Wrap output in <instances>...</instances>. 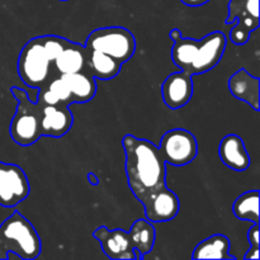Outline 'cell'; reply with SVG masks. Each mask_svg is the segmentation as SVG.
Segmentation results:
<instances>
[{
    "mask_svg": "<svg viewBox=\"0 0 260 260\" xmlns=\"http://www.w3.org/2000/svg\"><path fill=\"white\" fill-rule=\"evenodd\" d=\"M129 239L134 245L135 254H136L137 259H142L146 254L151 253L152 248L155 244V228L150 221L146 218H140L134 222L128 231Z\"/></svg>",
    "mask_w": 260,
    "mask_h": 260,
    "instance_id": "obj_18",
    "label": "cell"
},
{
    "mask_svg": "<svg viewBox=\"0 0 260 260\" xmlns=\"http://www.w3.org/2000/svg\"><path fill=\"white\" fill-rule=\"evenodd\" d=\"M259 192L249 190L236 198L233 206V212L241 221H250L259 223Z\"/></svg>",
    "mask_w": 260,
    "mask_h": 260,
    "instance_id": "obj_21",
    "label": "cell"
},
{
    "mask_svg": "<svg viewBox=\"0 0 260 260\" xmlns=\"http://www.w3.org/2000/svg\"><path fill=\"white\" fill-rule=\"evenodd\" d=\"M74 123V116L69 107L46 106L41 112L42 136L61 137L68 134Z\"/></svg>",
    "mask_w": 260,
    "mask_h": 260,
    "instance_id": "obj_12",
    "label": "cell"
},
{
    "mask_svg": "<svg viewBox=\"0 0 260 260\" xmlns=\"http://www.w3.org/2000/svg\"><path fill=\"white\" fill-rule=\"evenodd\" d=\"M93 236L101 244L102 250L108 258L113 260L137 259L128 231L122 229L109 230L106 226H101L94 230Z\"/></svg>",
    "mask_w": 260,
    "mask_h": 260,
    "instance_id": "obj_10",
    "label": "cell"
},
{
    "mask_svg": "<svg viewBox=\"0 0 260 260\" xmlns=\"http://www.w3.org/2000/svg\"><path fill=\"white\" fill-rule=\"evenodd\" d=\"M170 37L174 41V46L172 50L173 62L180 70L188 71L197 56L200 41L193 40V38H184L182 32L177 28L170 30Z\"/></svg>",
    "mask_w": 260,
    "mask_h": 260,
    "instance_id": "obj_17",
    "label": "cell"
},
{
    "mask_svg": "<svg viewBox=\"0 0 260 260\" xmlns=\"http://www.w3.org/2000/svg\"><path fill=\"white\" fill-rule=\"evenodd\" d=\"M122 146L126 156L127 182L136 200L141 201L149 193L167 185V162L156 145L126 135L122 139Z\"/></svg>",
    "mask_w": 260,
    "mask_h": 260,
    "instance_id": "obj_1",
    "label": "cell"
},
{
    "mask_svg": "<svg viewBox=\"0 0 260 260\" xmlns=\"http://www.w3.org/2000/svg\"><path fill=\"white\" fill-rule=\"evenodd\" d=\"M122 63L107 53L96 50L85 48V70L91 74L94 79L111 80L121 71Z\"/></svg>",
    "mask_w": 260,
    "mask_h": 260,
    "instance_id": "obj_15",
    "label": "cell"
},
{
    "mask_svg": "<svg viewBox=\"0 0 260 260\" xmlns=\"http://www.w3.org/2000/svg\"><path fill=\"white\" fill-rule=\"evenodd\" d=\"M50 63L43 50L41 37H35L23 46L18 57V74L23 84L32 89H40L50 79Z\"/></svg>",
    "mask_w": 260,
    "mask_h": 260,
    "instance_id": "obj_5",
    "label": "cell"
},
{
    "mask_svg": "<svg viewBox=\"0 0 260 260\" xmlns=\"http://www.w3.org/2000/svg\"><path fill=\"white\" fill-rule=\"evenodd\" d=\"M8 254H7V251L4 250V248H3L2 246V244H0V259L2 260H5V259H8Z\"/></svg>",
    "mask_w": 260,
    "mask_h": 260,
    "instance_id": "obj_29",
    "label": "cell"
},
{
    "mask_svg": "<svg viewBox=\"0 0 260 260\" xmlns=\"http://www.w3.org/2000/svg\"><path fill=\"white\" fill-rule=\"evenodd\" d=\"M88 178H89V180H90L91 184L95 185V184H98V183H99V180H96V177H95V175L93 174V173H89V174H88Z\"/></svg>",
    "mask_w": 260,
    "mask_h": 260,
    "instance_id": "obj_28",
    "label": "cell"
},
{
    "mask_svg": "<svg viewBox=\"0 0 260 260\" xmlns=\"http://www.w3.org/2000/svg\"><path fill=\"white\" fill-rule=\"evenodd\" d=\"M18 107L10 122V136L19 146H30L42 137L41 131V112L42 107L30 101L27 91L13 86L10 89Z\"/></svg>",
    "mask_w": 260,
    "mask_h": 260,
    "instance_id": "obj_3",
    "label": "cell"
},
{
    "mask_svg": "<svg viewBox=\"0 0 260 260\" xmlns=\"http://www.w3.org/2000/svg\"><path fill=\"white\" fill-rule=\"evenodd\" d=\"M36 102H37L41 107L61 106V103H60V101H58L57 96H56L55 94H53L52 91H51L46 85L41 86V88L38 89V98Z\"/></svg>",
    "mask_w": 260,
    "mask_h": 260,
    "instance_id": "obj_26",
    "label": "cell"
},
{
    "mask_svg": "<svg viewBox=\"0 0 260 260\" xmlns=\"http://www.w3.org/2000/svg\"><path fill=\"white\" fill-rule=\"evenodd\" d=\"M30 185L19 165L0 161V206L13 208L29 196Z\"/></svg>",
    "mask_w": 260,
    "mask_h": 260,
    "instance_id": "obj_7",
    "label": "cell"
},
{
    "mask_svg": "<svg viewBox=\"0 0 260 260\" xmlns=\"http://www.w3.org/2000/svg\"><path fill=\"white\" fill-rule=\"evenodd\" d=\"M184 5H188V7L197 8L201 7V5H205L206 3H208L210 0H180Z\"/></svg>",
    "mask_w": 260,
    "mask_h": 260,
    "instance_id": "obj_27",
    "label": "cell"
},
{
    "mask_svg": "<svg viewBox=\"0 0 260 260\" xmlns=\"http://www.w3.org/2000/svg\"><path fill=\"white\" fill-rule=\"evenodd\" d=\"M53 94L58 98L61 106L69 107L70 104L74 103V98L71 95V91L69 89V86L66 85V83L63 81V79L61 76L58 78H52L45 84Z\"/></svg>",
    "mask_w": 260,
    "mask_h": 260,
    "instance_id": "obj_23",
    "label": "cell"
},
{
    "mask_svg": "<svg viewBox=\"0 0 260 260\" xmlns=\"http://www.w3.org/2000/svg\"><path fill=\"white\" fill-rule=\"evenodd\" d=\"M218 155L223 164L235 172H245L250 167V156L243 139L238 135H226L218 146Z\"/></svg>",
    "mask_w": 260,
    "mask_h": 260,
    "instance_id": "obj_14",
    "label": "cell"
},
{
    "mask_svg": "<svg viewBox=\"0 0 260 260\" xmlns=\"http://www.w3.org/2000/svg\"><path fill=\"white\" fill-rule=\"evenodd\" d=\"M41 42H42L43 50H45L48 60H50L51 62H53L55 58L61 53V51L66 47L69 40L60 37V36L47 35L41 36Z\"/></svg>",
    "mask_w": 260,
    "mask_h": 260,
    "instance_id": "obj_22",
    "label": "cell"
},
{
    "mask_svg": "<svg viewBox=\"0 0 260 260\" xmlns=\"http://www.w3.org/2000/svg\"><path fill=\"white\" fill-rule=\"evenodd\" d=\"M231 244L228 236L216 234L201 241L193 250V259H235L230 254Z\"/></svg>",
    "mask_w": 260,
    "mask_h": 260,
    "instance_id": "obj_20",
    "label": "cell"
},
{
    "mask_svg": "<svg viewBox=\"0 0 260 260\" xmlns=\"http://www.w3.org/2000/svg\"><path fill=\"white\" fill-rule=\"evenodd\" d=\"M56 71L62 74H73L85 70V47L80 43L69 41L66 47L53 61Z\"/></svg>",
    "mask_w": 260,
    "mask_h": 260,
    "instance_id": "obj_19",
    "label": "cell"
},
{
    "mask_svg": "<svg viewBox=\"0 0 260 260\" xmlns=\"http://www.w3.org/2000/svg\"><path fill=\"white\" fill-rule=\"evenodd\" d=\"M84 47L101 51L123 63L131 60L134 56L136 51V40L127 28H98L88 36Z\"/></svg>",
    "mask_w": 260,
    "mask_h": 260,
    "instance_id": "obj_4",
    "label": "cell"
},
{
    "mask_svg": "<svg viewBox=\"0 0 260 260\" xmlns=\"http://www.w3.org/2000/svg\"><path fill=\"white\" fill-rule=\"evenodd\" d=\"M61 2H68V0H61Z\"/></svg>",
    "mask_w": 260,
    "mask_h": 260,
    "instance_id": "obj_30",
    "label": "cell"
},
{
    "mask_svg": "<svg viewBox=\"0 0 260 260\" xmlns=\"http://www.w3.org/2000/svg\"><path fill=\"white\" fill-rule=\"evenodd\" d=\"M60 76L70 89L74 103H88L95 96V79L86 70L73 74H62Z\"/></svg>",
    "mask_w": 260,
    "mask_h": 260,
    "instance_id": "obj_16",
    "label": "cell"
},
{
    "mask_svg": "<svg viewBox=\"0 0 260 260\" xmlns=\"http://www.w3.org/2000/svg\"><path fill=\"white\" fill-rule=\"evenodd\" d=\"M226 43L228 41L225 35L220 30L210 33L200 40L197 56L187 73H189L190 75H197V74L207 73L216 68L225 53Z\"/></svg>",
    "mask_w": 260,
    "mask_h": 260,
    "instance_id": "obj_9",
    "label": "cell"
},
{
    "mask_svg": "<svg viewBox=\"0 0 260 260\" xmlns=\"http://www.w3.org/2000/svg\"><path fill=\"white\" fill-rule=\"evenodd\" d=\"M248 241L250 244V249L248 250V253L245 254L246 260L249 259H254L258 260L259 259V248H260V243H259V223H254L253 228L249 229L248 231Z\"/></svg>",
    "mask_w": 260,
    "mask_h": 260,
    "instance_id": "obj_24",
    "label": "cell"
},
{
    "mask_svg": "<svg viewBox=\"0 0 260 260\" xmlns=\"http://www.w3.org/2000/svg\"><path fill=\"white\" fill-rule=\"evenodd\" d=\"M165 162L174 167H183L196 159L198 144L194 135L183 128H174L165 132L159 146Z\"/></svg>",
    "mask_w": 260,
    "mask_h": 260,
    "instance_id": "obj_6",
    "label": "cell"
},
{
    "mask_svg": "<svg viewBox=\"0 0 260 260\" xmlns=\"http://www.w3.org/2000/svg\"><path fill=\"white\" fill-rule=\"evenodd\" d=\"M229 90L239 101L245 102L254 111H259L260 81L245 69H240L229 79Z\"/></svg>",
    "mask_w": 260,
    "mask_h": 260,
    "instance_id": "obj_13",
    "label": "cell"
},
{
    "mask_svg": "<svg viewBox=\"0 0 260 260\" xmlns=\"http://www.w3.org/2000/svg\"><path fill=\"white\" fill-rule=\"evenodd\" d=\"M140 202L144 205L145 217L150 222L172 221L180 210L179 198L167 185L149 193Z\"/></svg>",
    "mask_w": 260,
    "mask_h": 260,
    "instance_id": "obj_8",
    "label": "cell"
},
{
    "mask_svg": "<svg viewBox=\"0 0 260 260\" xmlns=\"http://www.w3.org/2000/svg\"><path fill=\"white\" fill-rule=\"evenodd\" d=\"M250 33H251L250 30H249L248 28L243 24V23H240L236 20V24L234 25L233 29H231V32H230V40H231V42L235 43V45L243 46L249 41Z\"/></svg>",
    "mask_w": 260,
    "mask_h": 260,
    "instance_id": "obj_25",
    "label": "cell"
},
{
    "mask_svg": "<svg viewBox=\"0 0 260 260\" xmlns=\"http://www.w3.org/2000/svg\"><path fill=\"white\" fill-rule=\"evenodd\" d=\"M0 244L7 254L12 251L23 260L36 259L42 250L35 226L18 211H14L0 225Z\"/></svg>",
    "mask_w": 260,
    "mask_h": 260,
    "instance_id": "obj_2",
    "label": "cell"
},
{
    "mask_svg": "<svg viewBox=\"0 0 260 260\" xmlns=\"http://www.w3.org/2000/svg\"><path fill=\"white\" fill-rule=\"evenodd\" d=\"M189 73L180 70L168 76L161 85L162 101L169 109H179L193 96V80Z\"/></svg>",
    "mask_w": 260,
    "mask_h": 260,
    "instance_id": "obj_11",
    "label": "cell"
}]
</instances>
